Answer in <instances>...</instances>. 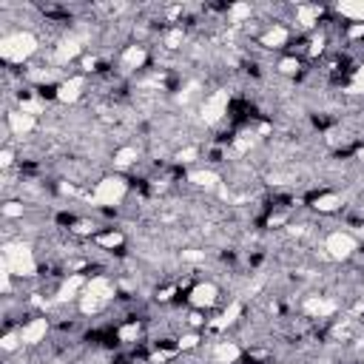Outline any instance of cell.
<instances>
[{"label":"cell","mask_w":364,"mask_h":364,"mask_svg":"<svg viewBox=\"0 0 364 364\" xmlns=\"http://www.w3.org/2000/svg\"><path fill=\"white\" fill-rule=\"evenodd\" d=\"M321 250H324L327 259H333V262H347V259L355 256L358 239H355L350 230H333V233L324 236V247H321Z\"/></svg>","instance_id":"cell-1"}]
</instances>
